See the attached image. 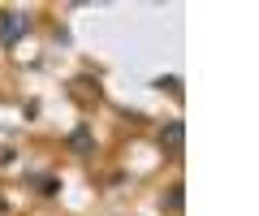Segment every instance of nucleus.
Returning <instances> with one entry per match:
<instances>
[{
	"instance_id": "f257e3e1",
	"label": "nucleus",
	"mask_w": 259,
	"mask_h": 216,
	"mask_svg": "<svg viewBox=\"0 0 259 216\" xmlns=\"http://www.w3.org/2000/svg\"><path fill=\"white\" fill-rule=\"evenodd\" d=\"M164 143H168V147H177V143H182V125H168V134H164Z\"/></svg>"
}]
</instances>
